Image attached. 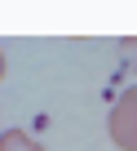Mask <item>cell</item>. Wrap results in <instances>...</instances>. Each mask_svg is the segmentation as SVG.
<instances>
[{"mask_svg": "<svg viewBox=\"0 0 137 151\" xmlns=\"http://www.w3.org/2000/svg\"><path fill=\"white\" fill-rule=\"evenodd\" d=\"M106 129H111V142H115L119 151H137V85L115 98Z\"/></svg>", "mask_w": 137, "mask_h": 151, "instance_id": "6da1fadb", "label": "cell"}, {"mask_svg": "<svg viewBox=\"0 0 137 151\" xmlns=\"http://www.w3.org/2000/svg\"><path fill=\"white\" fill-rule=\"evenodd\" d=\"M0 151H44L31 133H22V129H5L0 133Z\"/></svg>", "mask_w": 137, "mask_h": 151, "instance_id": "7a4b0ae2", "label": "cell"}, {"mask_svg": "<svg viewBox=\"0 0 137 151\" xmlns=\"http://www.w3.org/2000/svg\"><path fill=\"white\" fill-rule=\"evenodd\" d=\"M124 49H128V58H133V67H137V40H124Z\"/></svg>", "mask_w": 137, "mask_h": 151, "instance_id": "3957f363", "label": "cell"}]
</instances>
